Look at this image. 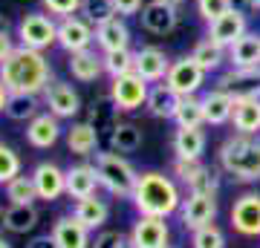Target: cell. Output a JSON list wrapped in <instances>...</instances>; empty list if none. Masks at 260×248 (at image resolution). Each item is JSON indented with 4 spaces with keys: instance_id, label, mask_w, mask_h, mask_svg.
Instances as JSON below:
<instances>
[{
    "instance_id": "cell-1",
    "label": "cell",
    "mask_w": 260,
    "mask_h": 248,
    "mask_svg": "<svg viewBox=\"0 0 260 248\" xmlns=\"http://www.w3.org/2000/svg\"><path fill=\"white\" fill-rule=\"evenodd\" d=\"M52 64L44 52L18 46L3 64H0V81L6 84L9 92H26V95H41L52 81Z\"/></svg>"
},
{
    "instance_id": "cell-2",
    "label": "cell",
    "mask_w": 260,
    "mask_h": 248,
    "mask_svg": "<svg viewBox=\"0 0 260 248\" xmlns=\"http://www.w3.org/2000/svg\"><path fill=\"white\" fill-rule=\"evenodd\" d=\"M182 191H179V182L174 176L162 173V170H145L136 179V188H133V196L130 202L136 208L139 217H174L179 214V205H182Z\"/></svg>"
},
{
    "instance_id": "cell-3",
    "label": "cell",
    "mask_w": 260,
    "mask_h": 248,
    "mask_svg": "<svg viewBox=\"0 0 260 248\" xmlns=\"http://www.w3.org/2000/svg\"><path fill=\"white\" fill-rule=\"evenodd\" d=\"M217 162L234 182H260V136H229L217 150Z\"/></svg>"
},
{
    "instance_id": "cell-4",
    "label": "cell",
    "mask_w": 260,
    "mask_h": 248,
    "mask_svg": "<svg viewBox=\"0 0 260 248\" xmlns=\"http://www.w3.org/2000/svg\"><path fill=\"white\" fill-rule=\"evenodd\" d=\"M95 170H99L102 188L110 196H116V199H130L133 196L139 170L130 165L121 153H116V150H110V153H95Z\"/></svg>"
},
{
    "instance_id": "cell-5",
    "label": "cell",
    "mask_w": 260,
    "mask_h": 248,
    "mask_svg": "<svg viewBox=\"0 0 260 248\" xmlns=\"http://www.w3.org/2000/svg\"><path fill=\"white\" fill-rule=\"evenodd\" d=\"M18 44L47 52L49 46H58V20L47 12H29L18 20Z\"/></svg>"
},
{
    "instance_id": "cell-6",
    "label": "cell",
    "mask_w": 260,
    "mask_h": 248,
    "mask_svg": "<svg viewBox=\"0 0 260 248\" xmlns=\"http://www.w3.org/2000/svg\"><path fill=\"white\" fill-rule=\"evenodd\" d=\"M148 92H150V84L139 73H127V75H119V78H110V92L107 95H110V101L116 104L119 113H136L145 107Z\"/></svg>"
},
{
    "instance_id": "cell-7",
    "label": "cell",
    "mask_w": 260,
    "mask_h": 248,
    "mask_svg": "<svg viewBox=\"0 0 260 248\" xmlns=\"http://www.w3.org/2000/svg\"><path fill=\"white\" fill-rule=\"evenodd\" d=\"M174 176L188 188V193H211L217 196L220 191V170H214L203 159H174Z\"/></svg>"
},
{
    "instance_id": "cell-8",
    "label": "cell",
    "mask_w": 260,
    "mask_h": 248,
    "mask_svg": "<svg viewBox=\"0 0 260 248\" xmlns=\"http://www.w3.org/2000/svg\"><path fill=\"white\" fill-rule=\"evenodd\" d=\"M41 101H44V107H47L52 116H58V119H75L78 113H81V95H78V90H75L70 81H61V78H52V81L47 84V90L41 92Z\"/></svg>"
},
{
    "instance_id": "cell-9",
    "label": "cell",
    "mask_w": 260,
    "mask_h": 248,
    "mask_svg": "<svg viewBox=\"0 0 260 248\" xmlns=\"http://www.w3.org/2000/svg\"><path fill=\"white\" fill-rule=\"evenodd\" d=\"M205 78H208V73H205L203 66L197 64L191 55H182L177 61H171V69H168L165 81L177 95H197V92L203 90Z\"/></svg>"
},
{
    "instance_id": "cell-10",
    "label": "cell",
    "mask_w": 260,
    "mask_h": 248,
    "mask_svg": "<svg viewBox=\"0 0 260 248\" xmlns=\"http://www.w3.org/2000/svg\"><path fill=\"white\" fill-rule=\"evenodd\" d=\"M95 44V26L84 15H70V18L58 20V46L67 55L90 49Z\"/></svg>"
},
{
    "instance_id": "cell-11",
    "label": "cell",
    "mask_w": 260,
    "mask_h": 248,
    "mask_svg": "<svg viewBox=\"0 0 260 248\" xmlns=\"http://www.w3.org/2000/svg\"><path fill=\"white\" fill-rule=\"evenodd\" d=\"M229 220H232V228L234 234H240V237H260V193L257 191H246L240 193L232 205V214H229Z\"/></svg>"
},
{
    "instance_id": "cell-12",
    "label": "cell",
    "mask_w": 260,
    "mask_h": 248,
    "mask_svg": "<svg viewBox=\"0 0 260 248\" xmlns=\"http://www.w3.org/2000/svg\"><path fill=\"white\" fill-rule=\"evenodd\" d=\"M217 211H220L217 196H211V193H188L182 199V205H179L177 217L185 231H197L217 220Z\"/></svg>"
},
{
    "instance_id": "cell-13",
    "label": "cell",
    "mask_w": 260,
    "mask_h": 248,
    "mask_svg": "<svg viewBox=\"0 0 260 248\" xmlns=\"http://www.w3.org/2000/svg\"><path fill=\"white\" fill-rule=\"evenodd\" d=\"M234 133L257 136L260 133V87L246 92H234V113H232Z\"/></svg>"
},
{
    "instance_id": "cell-14",
    "label": "cell",
    "mask_w": 260,
    "mask_h": 248,
    "mask_svg": "<svg viewBox=\"0 0 260 248\" xmlns=\"http://www.w3.org/2000/svg\"><path fill=\"white\" fill-rule=\"evenodd\" d=\"M133 248H168L171 242V228L162 217H139L127 234Z\"/></svg>"
},
{
    "instance_id": "cell-15",
    "label": "cell",
    "mask_w": 260,
    "mask_h": 248,
    "mask_svg": "<svg viewBox=\"0 0 260 248\" xmlns=\"http://www.w3.org/2000/svg\"><path fill=\"white\" fill-rule=\"evenodd\" d=\"M32 182H35L38 199L55 202L67 193V170H61L55 162H38L32 170Z\"/></svg>"
},
{
    "instance_id": "cell-16",
    "label": "cell",
    "mask_w": 260,
    "mask_h": 248,
    "mask_svg": "<svg viewBox=\"0 0 260 248\" xmlns=\"http://www.w3.org/2000/svg\"><path fill=\"white\" fill-rule=\"evenodd\" d=\"M139 20H142V29L150 32V35H171L179 23V9L168 6L162 0H150V3L142 6Z\"/></svg>"
},
{
    "instance_id": "cell-17",
    "label": "cell",
    "mask_w": 260,
    "mask_h": 248,
    "mask_svg": "<svg viewBox=\"0 0 260 248\" xmlns=\"http://www.w3.org/2000/svg\"><path fill=\"white\" fill-rule=\"evenodd\" d=\"M49 234H52V239H55L58 248H93V239H90L93 231L87 228L75 214L58 217Z\"/></svg>"
},
{
    "instance_id": "cell-18",
    "label": "cell",
    "mask_w": 260,
    "mask_h": 248,
    "mask_svg": "<svg viewBox=\"0 0 260 248\" xmlns=\"http://www.w3.org/2000/svg\"><path fill=\"white\" fill-rule=\"evenodd\" d=\"M246 32H249V18L240 15L237 9H229L225 15H220L217 20L208 23V38L217 41L220 46H225V49H229L237 38L246 35Z\"/></svg>"
},
{
    "instance_id": "cell-19",
    "label": "cell",
    "mask_w": 260,
    "mask_h": 248,
    "mask_svg": "<svg viewBox=\"0 0 260 248\" xmlns=\"http://www.w3.org/2000/svg\"><path fill=\"white\" fill-rule=\"evenodd\" d=\"M61 138V119L52 113H38L32 121H26V141L35 150H49Z\"/></svg>"
},
{
    "instance_id": "cell-20",
    "label": "cell",
    "mask_w": 260,
    "mask_h": 248,
    "mask_svg": "<svg viewBox=\"0 0 260 248\" xmlns=\"http://www.w3.org/2000/svg\"><path fill=\"white\" fill-rule=\"evenodd\" d=\"M205 147H208V136H205L203 127H177L174 130V138H171V150H174V159H197L205 156Z\"/></svg>"
},
{
    "instance_id": "cell-21",
    "label": "cell",
    "mask_w": 260,
    "mask_h": 248,
    "mask_svg": "<svg viewBox=\"0 0 260 248\" xmlns=\"http://www.w3.org/2000/svg\"><path fill=\"white\" fill-rule=\"evenodd\" d=\"M168 69H171V58L165 55V49H159V46H142L139 52H136V73L148 84L165 81Z\"/></svg>"
},
{
    "instance_id": "cell-22",
    "label": "cell",
    "mask_w": 260,
    "mask_h": 248,
    "mask_svg": "<svg viewBox=\"0 0 260 248\" xmlns=\"http://www.w3.org/2000/svg\"><path fill=\"white\" fill-rule=\"evenodd\" d=\"M99 188H102V182H99L95 165L81 162V165L67 167V196H70V199H87V196H93Z\"/></svg>"
},
{
    "instance_id": "cell-23",
    "label": "cell",
    "mask_w": 260,
    "mask_h": 248,
    "mask_svg": "<svg viewBox=\"0 0 260 248\" xmlns=\"http://www.w3.org/2000/svg\"><path fill=\"white\" fill-rule=\"evenodd\" d=\"M203 107H205V124L211 127H223L232 124V113H234V92L214 87L211 92L203 95Z\"/></svg>"
},
{
    "instance_id": "cell-24",
    "label": "cell",
    "mask_w": 260,
    "mask_h": 248,
    "mask_svg": "<svg viewBox=\"0 0 260 248\" xmlns=\"http://www.w3.org/2000/svg\"><path fill=\"white\" fill-rule=\"evenodd\" d=\"M67 69L75 81L81 84H93L104 75V58L95 52L93 46L90 49H81V52H73L70 61H67Z\"/></svg>"
},
{
    "instance_id": "cell-25",
    "label": "cell",
    "mask_w": 260,
    "mask_h": 248,
    "mask_svg": "<svg viewBox=\"0 0 260 248\" xmlns=\"http://www.w3.org/2000/svg\"><path fill=\"white\" fill-rule=\"evenodd\" d=\"M95 46L102 52H113V49H127L130 46V26L127 20L116 15V18L104 20L95 26Z\"/></svg>"
},
{
    "instance_id": "cell-26",
    "label": "cell",
    "mask_w": 260,
    "mask_h": 248,
    "mask_svg": "<svg viewBox=\"0 0 260 248\" xmlns=\"http://www.w3.org/2000/svg\"><path fill=\"white\" fill-rule=\"evenodd\" d=\"M229 64L237 69H257L260 66V35L257 32H246L229 46Z\"/></svg>"
},
{
    "instance_id": "cell-27",
    "label": "cell",
    "mask_w": 260,
    "mask_h": 248,
    "mask_svg": "<svg viewBox=\"0 0 260 248\" xmlns=\"http://www.w3.org/2000/svg\"><path fill=\"white\" fill-rule=\"evenodd\" d=\"M99 138H102V133L90 121H75L73 127L67 130V147H70V153L81 156V159L93 156L95 147H99Z\"/></svg>"
},
{
    "instance_id": "cell-28",
    "label": "cell",
    "mask_w": 260,
    "mask_h": 248,
    "mask_svg": "<svg viewBox=\"0 0 260 248\" xmlns=\"http://www.w3.org/2000/svg\"><path fill=\"white\" fill-rule=\"evenodd\" d=\"M73 214L90 231H102L104 225H107V220H110V205L104 202V199H99V193H93V196H87V199H75Z\"/></svg>"
},
{
    "instance_id": "cell-29",
    "label": "cell",
    "mask_w": 260,
    "mask_h": 248,
    "mask_svg": "<svg viewBox=\"0 0 260 248\" xmlns=\"http://www.w3.org/2000/svg\"><path fill=\"white\" fill-rule=\"evenodd\" d=\"M177 104H179V95L168 87V81H159V84L150 87L148 101H145V110H148L153 119H174Z\"/></svg>"
},
{
    "instance_id": "cell-30",
    "label": "cell",
    "mask_w": 260,
    "mask_h": 248,
    "mask_svg": "<svg viewBox=\"0 0 260 248\" xmlns=\"http://www.w3.org/2000/svg\"><path fill=\"white\" fill-rule=\"evenodd\" d=\"M191 58L203 66L205 73L211 75V73H217L223 64H229V49H225V46H220L217 41H211V38L205 35L203 41H197V44H194Z\"/></svg>"
},
{
    "instance_id": "cell-31",
    "label": "cell",
    "mask_w": 260,
    "mask_h": 248,
    "mask_svg": "<svg viewBox=\"0 0 260 248\" xmlns=\"http://www.w3.org/2000/svg\"><path fill=\"white\" fill-rule=\"evenodd\" d=\"M44 101H41V95H26V92H9V98H6V116L12 121H32L41 113Z\"/></svg>"
},
{
    "instance_id": "cell-32",
    "label": "cell",
    "mask_w": 260,
    "mask_h": 248,
    "mask_svg": "<svg viewBox=\"0 0 260 248\" xmlns=\"http://www.w3.org/2000/svg\"><path fill=\"white\" fill-rule=\"evenodd\" d=\"M171 121H177V127H203L205 124L203 98H197V95H179V104H177Z\"/></svg>"
},
{
    "instance_id": "cell-33",
    "label": "cell",
    "mask_w": 260,
    "mask_h": 248,
    "mask_svg": "<svg viewBox=\"0 0 260 248\" xmlns=\"http://www.w3.org/2000/svg\"><path fill=\"white\" fill-rule=\"evenodd\" d=\"M145 141L142 136V130L136 124H130V121H119L116 127L110 130V145L116 153H136Z\"/></svg>"
},
{
    "instance_id": "cell-34",
    "label": "cell",
    "mask_w": 260,
    "mask_h": 248,
    "mask_svg": "<svg viewBox=\"0 0 260 248\" xmlns=\"http://www.w3.org/2000/svg\"><path fill=\"white\" fill-rule=\"evenodd\" d=\"M3 225L9 234H29L38 225V208L35 205H9Z\"/></svg>"
},
{
    "instance_id": "cell-35",
    "label": "cell",
    "mask_w": 260,
    "mask_h": 248,
    "mask_svg": "<svg viewBox=\"0 0 260 248\" xmlns=\"http://www.w3.org/2000/svg\"><path fill=\"white\" fill-rule=\"evenodd\" d=\"M104 58V75L119 78V75L136 73V52L133 49H113V52H102Z\"/></svg>"
},
{
    "instance_id": "cell-36",
    "label": "cell",
    "mask_w": 260,
    "mask_h": 248,
    "mask_svg": "<svg viewBox=\"0 0 260 248\" xmlns=\"http://www.w3.org/2000/svg\"><path fill=\"white\" fill-rule=\"evenodd\" d=\"M3 191H6V199L9 205H35L38 199V191H35V182H32V173L29 176H15L12 182L3 185Z\"/></svg>"
},
{
    "instance_id": "cell-37",
    "label": "cell",
    "mask_w": 260,
    "mask_h": 248,
    "mask_svg": "<svg viewBox=\"0 0 260 248\" xmlns=\"http://www.w3.org/2000/svg\"><path fill=\"white\" fill-rule=\"evenodd\" d=\"M119 110H116V104L110 101V95H104V98H99V101L90 104V116H87V121L90 124H95V130L102 133V130H113L116 124H119Z\"/></svg>"
},
{
    "instance_id": "cell-38",
    "label": "cell",
    "mask_w": 260,
    "mask_h": 248,
    "mask_svg": "<svg viewBox=\"0 0 260 248\" xmlns=\"http://www.w3.org/2000/svg\"><path fill=\"white\" fill-rule=\"evenodd\" d=\"M191 248H225V234L217 222L191 231Z\"/></svg>"
},
{
    "instance_id": "cell-39",
    "label": "cell",
    "mask_w": 260,
    "mask_h": 248,
    "mask_svg": "<svg viewBox=\"0 0 260 248\" xmlns=\"http://www.w3.org/2000/svg\"><path fill=\"white\" fill-rule=\"evenodd\" d=\"M81 15L93 26H99V23H104V20L116 18V3L113 0H81Z\"/></svg>"
},
{
    "instance_id": "cell-40",
    "label": "cell",
    "mask_w": 260,
    "mask_h": 248,
    "mask_svg": "<svg viewBox=\"0 0 260 248\" xmlns=\"http://www.w3.org/2000/svg\"><path fill=\"white\" fill-rule=\"evenodd\" d=\"M20 170H23V162H20L18 150L0 141V185L12 182L15 176H20Z\"/></svg>"
},
{
    "instance_id": "cell-41",
    "label": "cell",
    "mask_w": 260,
    "mask_h": 248,
    "mask_svg": "<svg viewBox=\"0 0 260 248\" xmlns=\"http://www.w3.org/2000/svg\"><path fill=\"white\" fill-rule=\"evenodd\" d=\"M197 15L205 20V23H211V20H217L220 15H225V12L232 9V0H197Z\"/></svg>"
},
{
    "instance_id": "cell-42",
    "label": "cell",
    "mask_w": 260,
    "mask_h": 248,
    "mask_svg": "<svg viewBox=\"0 0 260 248\" xmlns=\"http://www.w3.org/2000/svg\"><path fill=\"white\" fill-rule=\"evenodd\" d=\"M41 6H44L47 15L61 20V18L75 15V12H81V0H41Z\"/></svg>"
},
{
    "instance_id": "cell-43",
    "label": "cell",
    "mask_w": 260,
    "mask_h": 248,
    "mask_svg": "<svg viewBox=\"0 0 260 248\" xmlns=\"http://www.w3.org/2000/svg\"><path fill=\"white\" fill-rule=\"evenodd\" d=\"M127 237L121 231H113V228H102L93 239V248H124Z\"/></svg>"
},
{
    "instance_id": "cell-44",
    "label": "cell",
    "mask_w": 260,
    "mask_h": 248,
    "mask_svg": "<svg viewBox=\"0 0 260 248\" xmlns=\"http://www.w3.org/2000/svg\"><path fill=\"white\" fill-rule=\"evenodd\" d=\"M15 41H18V35H12L9 29H6V20H0V64L20 46V44H15Z\"/></svg>"
},
{
    "instance_id": "cell-45",
    "label": "cell",
    "mask_w": 260,
    "mask_h": 248,
    "mask_svg": "<svg viewBox=\"0 0 260 248\" xmlns=\"http://www.w3.org/2000/svg\"><path fill=\"white\" fill-rule=\"evenodd\" d=\"M113 3H116V15H121V18H133L145 6V0H113Z\"/></svg>"
},
{
    "instance_id": "cell-46",
    "label": "cell",
    "mask_w": 260,
    "mask_h": 248,
    "mask_svg": "<svg viewBox=\"0 0 260 248\" xmlns=\"http://www.w3.org/2000/svg\"><path fill=\"white\" fill-rule=\"evenodd\" d=\"M232 9H237L240 15L251 18V15H257L260 12V6H257V0H232Z\"/></svg>"
},
{
    "instance_id": "cell-47",
    "label": "cell",
    "mask_w": 260,
    "mask_h": 248,
    "mask_svg": "<svg viewBox=\"0 0 260 248\" xmlns=\"http://www.w3.org/2000/svg\"><path fill=\"white\" fill-rule=\"evenodd\" d=\"M26 248H58V245H55V239H52V234H41V237L29 239Z\"/></svg>"
},
{
    "instance_id": "cell-48",
    "label": "cell",
    "mask_w": 260,
    "mask_h": 248,
    "mask_svg": "<svg viewBox=\"0 0 260 248\" xmlns=\"http://www.w3.org/2000/svg\"><path fill=\"white\" fill-rule=\"evenodd\" d=\"M6 98H9V90H6V84L0 81V113L6 110Z\"/></svg>"
},
{
    "instance_id": "cell-49",
    "label": "cell",
    "mask_w": 260,
    "mask_h": 248,
    "mask_svg": "<svg viewBox=\"0 0 260 248\" xmlns=\"http://www.w3.org/2000/svg\"><path fill=\"white\" fill-rule=\"evenodd\" d=\"M162 3H168V6H177V9H182L188 0H162Z\"/></svg>"
},
{
    "instance_id": "cell-50",
    "label": "cell",
    "mask_w": 260,
    "mask_h": 248,
    "mask_svg": "<svg viewBox=\"0 0 260 248\" xmlns=\"http://www.w3.org/2000/svg\"><path fill=\"white\" fill-rule=\"evenodd\" d=\"M3 220H6V211H3V208H0V231L6 228V225H3Z\"/></svg>"
},
{
    "instance_id": "cell-51",
    "label": "cell",
    "mask_w": 260,
    "mask_h": 248,
    "mask_svg": "<svg viewBox=\"0 0 260 248\" xmlns=\"http://www.w3.org/2000/svg\"><path fill=\"white\" fill-rule=\"evenodd\" d=\"M0 248H12V242H9V239H3V237H0Z\"/></svg>"
},
{
    "instance_id": "cell-52",
    "label": "cell",
    "mask_w": 260,
    "mask_h": 248,
    "mask_svg": "<svg viewBox=\"0 0 260 248\" xmlns=\"http://www.w3.org/2000/svg\"><path fill=\"white\" fill-rule=\"evenodd\" d=\"M124 248H133V245H130V239H127V242H124Z\"/></svg>"
},
{
    "instance_id": "cell-53",
    "label": "cell",
    "mask_w": 260,
    "mask_h": 248,
    "mask_svg": "<svg viewBox=\"0 0 260 248\" xmlns=\"http://www.w3.org/2000/svg\"><path fill=\"white\" fill-rule=\"evenodd\" d=\"M168 248H174V245H168Z\"/></svg>"
},
{
    "instance_id": "cell-54",
    "label": "cell",
    "mask_w": 260,
    "mask_h": 248,
    "mask_svg": "<svg viewBox=\"0 0 260 248\" xmlns=\"http://www.w3.org/2000/svg\"><path fill=\"white\" fill-rule=\"evenodd\" d=\"M257 6H260V0H257Z\"/></svg>"
}]
</instances>
